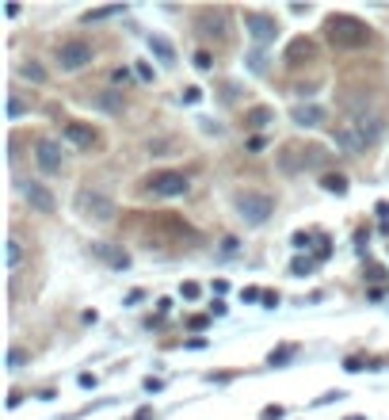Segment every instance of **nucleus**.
I'll list each match as a JSON object with an SVG mask.
<instances>
[{
    "instance_id": "f257e3e1",
    "label": "nucleus",
    "mask_w": 389,
    "mask_h": 420,
    "mask_svg": "<svg viewBox=\"0 0 389 420\" xmlns=\"http://www.w3.org/2000/svg\"><path fill=\"white\" fill-rule=\"evenodd\" d=\"M325 31H328V42L340 50H363L366 42H370V27L363 24V19L355 16H328L325 19Z\"/></svg>"
},
{
    "instance_id": "f03ea898",
    "label": "nucleus",
    "mask_w": 389,
    "mask_h": 420,
    "mask_svg": "<svg viewBox=\"0 0 389 420\" xmlns=\"http://www.w3.org/2000/svg\"><path fill=\"white\" fill-rule=\"evenodd\" d=\"M237 214L248 226H263L275 214V199L268 191H241L237 195Z\"/></svg>"
},
{
    "instance_id": "7ed1b4c3",
    "label": "nucleus",
    "mask_w": 389,
    "mask_h": 420,
    "mask_svg": "<svg viewBox=\"0 0 389 420\" xmlns=\"http://www.w3.org/2000/svg\"><path fill=\"white\" fill-rule=\"evenodd\" d=\"M76 210L88 218V222H111L115 218V199L103 195V191H92V187H84V191H76Z\"/></svg>"
},
{
    "instance_id": "20e7f679",
    "label": "nucleus",
    "mask_w": 389,
    "mask_h": 420,
    "mask_svg": "<svg viewBox=\"0 0 389 420\" xmlns=\"http://www.w3.org/2000/svg\"><path fill=\"white\" fill-rule=\"evenodd\" d=\"M88 61H92V42H84V39H65L61 46H58V65H61V73H76V69H84Z\"/></svg>"
},
{
    "instance_id": "39448f33",
    "label": "nucleus",
    "mask_w": 389,
    "mask_h": 420,
    "mask_svg": "<svg viewBox=\"0 0 389 420\" xmlns=\"http://www.w3.org/2000/svg\"><path fill=\"white\" fill-rule=\"evenodd\" d=\"M244 31L252 35V42L268 46V42L279 39V19H275L271 12H244Z\"/></svg>"
},
{
    "instance_id": "423d86ee",
    "label": "nucleus",
    "mask_w": 389,
    "mask_h": 420,
    "mask_svg": "<svg viewBox=\"0 0 389 420\" xmlns=\"http://www.w3.org/2000/svg\"><path fill=\"white\" fill-rule=\"evenodd\" d=\"M146 191L157 195V199L187 195V176H183V172H153L149 180H146Z\"/></svg>"
},
{
    "instance_id": "0eeeda50",
    "label": "nucleus",
    "mask_w": 389,
    "mask_h": 420,
    "mask_svg": "<svg viewBox=\"0 0 389 420\" xmlns=\"http://www.w3.org/2000/svg\"><path fill=\"white\" fill-rule=\"evenodd\" d=\"M35 161H39V169L42 172H61V164H65V153H61V146L54 138H39L35 141Z\"/></svg>"
},
{
    "instance_id": "6e6552de",
    "label": "nucleus",
    "mask_w": 389,
    "mask_h": 420,
    "mask_svg": "<svg viewBox=\"0 0 389 420\" xmlns=\"http://www.w3.org/2000/svg\"><path fill=\"white\" fill-rule=\"evenodd\" d=\"M348 123H351V126H355V130H359V134H363V141H366V146H374V141L382 138V130H385V119L378 115V111H363V115H351Z\"/></svg>"
},
{
    "instance_id": "1a4fd4ad",
    "label": "nucleus",
    "mask_w": 389,
    "mask_h": 420,
    "mask_svg": "<svg viewBox=\"0 0 389 420\" xmlns=\"http://www.w3.org/2000/svg\"><path fill=\"white\" fill-rule=\"evenodd\" d=\"M24 199L31 203V210H39V214H54V210H58V199L50 195V187L46 184H24Z\"/></svg>"
},
{
    "instance_id": "9d476101",
    "label": "nucleus",
    "mask_w": 389,
    "mask_h": 420,
    "mask_svg": "<svg viewBox=\"0 0 389 420\" xmlns=\"http://www.w3.org/2000/svg\"><path fill=\"white\" fill-rule=\"evenodd\" d=\"M332 138H336V146L348 153V157H359V153L366 149V141H363V134L355 130L351 123H340L336 130H332Z\"/></svg>"
},
{
    "instance_id": "9b49d317",
    "label": "nucleus",
    "mask_w": 389,
    "mask_h": 420,
    "mask_svg": "<svg viewBox=\"0 0 389 420\" xmlns=\"http://www.w3.org/2000/svg\"><path fill=\"white\" fill-rule=\"evenodd\" d=\"M65 141L76 146V149H92L96 141H99V134L88 123H65Z\"/></svg>"
},
{
    "instance_id": "f8f14e48",
    "label": "nucleus",
    "mask_w": 389,
    "mask_h": 420,
    "mask_svg": "<svg viewBox=\"0 0 389 420\" xmlns=\"http://www.w3.org/2000/svg\"><path fill=\"white\" fill-rule=\"evenodd\" d=\"M92 252H96L103 264H111V268H118V271L130 268V256H126V252L115 249V245H107V241H92Z\"/></svg>"
},
{
    "instance_id": "ddd939ff",
    "label": "nucleus",
    "mask_w": 389,
    "mask_h": 420,
    "mask_svg": "<svg viewBox=\"0 0 389 420\" xmlns=\"http://www.w3.org/2000/svg\"><path fill=\"white\" fill-rule=\"evenodd\" d=\"M291 119H294L298 126H320L328 115H325V107H317V104H298L294 111H291Z\"/></svg>"
},
{
    "instance_id": "4468645a",
    "label": "nucleus",
    "mask_w": 389,
    "mask_h": 420,
    "mask_svg": "<svg viewBox=\"0 0 389 420\" xmlns=\"http://www.w3.org/2000/svg\"><path fill=\"white\" fill-rule=\"evenodd\" d=\"M198 31L221 42V39H226V12H203V16H198Z\"/></svg>"
},
{
    "instance_id": "2eb2a0df",
    "label": "nucleus",
    "mask_w": 389,
    "mask_h": 420,
    "mask_svg": "<svg viewBox=\"0 0 389 420\" xmlns=\"http://www.w3.org/2000/svg\"><path fill=\"white\" fill-rule=\"evenodd\" d=\"M317 46L309 39H294L291 46H286V65H302V61H313Z\"/></svg>"
},
{
    "instance_id": "dca6fc26",
    "label": "nucleus",
    "mask_w": 389,
    "mask_h": 420,
    "mask_svg": "<svg viewBox=\"0 0 389 420\" xmlns=\"http://www.w3.org/2000/svg\"><path fill=\"white\" fill-rule=\"evenodd\" d=\"M96 107H99V111H107V115H122V111H126V99H122V92H111V88H107V92L96 96Z\"/></svg>"
},
{
    "instance_id": "f3484780",
    "label": "nucleus",
    "mask_w": 389,
    "mask_h": 420,
    "mask_svg": "<svg viewBox=\"0 0 389 420\" xmlns=\"http://www.w3.org/2000/svg\"><path fill=\"white\" fill-rule=\"evenodd\" d=\"M149 50L157 54V58H161L164 65H172V61H176V50H172V42H168V39H161V35H149Z\"/></svg>"
},
{
    "instance_id": "a211bd4d",
    "label": "nucleus",
    "mask_w": 389,
    "mask_h": 420,
    "mask_svg": "<svg viewBox=\"0 0 389 420\" xmlns=\"http://www.w3.org/2000/svg\"><path fill=\"white\" fill-rule=\"evenodd\" d=\"M320 187H325L328 195H348V176L328 172V176H320Z\"/></svg>"
},
{
    "instance_id": "6ab92c4d",
    "label": "nucleus",
    "mask_w": 389,
    "mask_h": 420,
    "mask_svg": "<svg viewBox=\"0 0 389 420\" xmlns=\"http://www.w3.org/2000/svg\"><path fill=\"white\" fill-rule=\"evenodd\" d=\"M271 119H275V111H271V107H252V111L244 115V123H248L252 130H263V126L271 123Z\"/></svg>"
},
{
    "instance_id": "aec40b11",
    "label": "nucleus",
    "mask_w": 389,
    "mask_h": 420,
    "mask_svg": "<svg viewBox=\"0 0 389 420\" xmlns=\"http://www.w3.org/2000/svg\"><path fill=\"white\" fill-rule=\"evenodd\" d=\"M4 264H8V271H16L24 264V245L16 237H8V245H4Z\"/></svg>"
},
{
    "instance_id": "412c9836",
    "label": "nucleus",
    "mask_w": 389,
    "mask_h": 420,
    "mask_svg": "<svg viewBox=\"0 0 389 420\" xmlns=\"http://www.w3.org/2000/svg\"><path fill=\"white\" fill-rule=\"evenodd\" d=\"M19 76H24V81H35V84H42V81H46V69H42L39 61H24V65H19Z\"/></svg>"
},
{
    "instance_id": "4be33fe9",
    "label": "nucleus",
    "mask_w": 389,
    "mask_h": 420,
    "mask_svg": "<svg viewBox=\"0 0 389 420\" xmlns=\"http://www.w3.org/2000/svg\"><path fill=\"white\" fill-rule=\"evenodd\" d=\"M27 359H31V356H27L24 348H12V351H8V371H12V374H19V371L27 367Z\"/></svg>"
},
{
    "instance_id": "5701e85b",
    "label": "nucleus",
    "mask_w": 389,
    "mask_h": 420,
    "mask_svg": "<svg viewBox=\"0 0 389 420\" xmlns=\"http://www.w3.org/2000/svg\"><path fill=\"white\" fill-rule=\"evenodd\" d=\"M294 344H286V348H279V351H271V356H268V363H271V367H283V363H291L294 359Z\"/></svg>"
},
{
    "instance_id": "b1692460",
    "label": "nucleus",
    "mask_w": 389,
    "mask_h": 420,
    "mask_svg": "<svg viewBox=\"0 0 389 420\" xmlns=\"http://www.w3.org/2000/svg\"><path fill=\"white\" fill-rule=\"evenodd\" d=\"M122 8H96V12H84V24H99V19H111V16H118Z\"/></svg>"
},
{
    "instance_id": "393cba45",
    "label": "nucleus",
    "mask_w": 389,
    "mask_h": 420,
    "mask_svg": "<svg viewBox=\"0 0 389 420\" xmlns=\"http://www.w3.org/2000/svg\"><path fill=\"white\" fill-rule=\"evenodd\" d=\"M291 271H294V275H309V271H313V260H309V256L302 260V256H298V260L291 264Z\"/></svg>"
},
{
    "instance_id": "a878e982",
    "label": "nucleus",
    "mask_w": 389,
    "mask_h": 420,
    "mask_svg": "<svg viewBox=\"0 0 389 420\" xmlns=\"http://www.w3.org/2000/svg\"><path fill=\"white\" fill-rule=\"evenodd\" d=\"M24 115V99L19 96H8V119H19Z\"/></svg>"
},
{
    "instance_id": "bb28decb",
    "label": "nucleus",
    "mask_w": 389,
    "mask_h": 420,
    "mask_svg": "<svg viewBox=\"0 0 389 420\" xmlns=\"http://www.w3.org/2000/svg\"><path fill=\"white\" fill-rule=\"evenodd\" d=\"M210 65H214V61H210V54H206V50H198V54H195V69H203V73H206Z\"/></svg>"
},
{
    "instance_id": "cd10ccee",
    "label": "nucleus",
    "mask_w": 389,
    "mask_h": 420,
    "mask_svg": "<svg viewBox=\"0 0 389 420\" xmlns=\"http://www.w3.org/2000/svg\"><path fill=\"white\" fill-rule=\"evenodd\" d=\"M180 294L187 298V302H195V298H198V283H183V286H180Z\"/></svg>"
},
{
    "instance_id": "c85d7f7f",
    "label": "nucleus",
    "mask_w": 389,
    "mask_h": 420,
    "mask_svg": "<svg viewBox=\"0 0 389 420\" xmlns=\"http://www.w3.org/2000/svg\"><path fill=\"white\" fill-rule=\"evenodd\" d=\"M279 416H283V405H268V409L260 413V420H279Z\"/></svg>"
},
{
    "instance_id": "c756f323",
    "label": "nucleus",
    "mask_w": 389,
    "mask_h": 420,
    "mask_svg": "<svg viewBox=\"0 0 389 420\" xmlns=\"http://www.w3.org/2000/svg\"><path fill=\"white\" fill-rule=\"evenodd\" d=\"M244 302H263V291H256V286H248V291H244Z\"/></svg>"
},
{
    "instance_id": "7c9ffc66",
    "label": "nucleus",
    "mask_w": 389,
    "mask_h": 420,
    "mask_svg": "<svg viewBox=\"0 0 389 420\" xmlns=\"http://www.w3.org/2000/svg\"><path fill=\"white\" fill-rule=\"evenodd\" d=\"M263 306L275 309V306H279V294H275V291H263Z\"/></svg>"
},
{
    "instance_id": "2f4dec72",
    "label": "nucleus",
    "mask_w": 389,
    "mask_h": 420,
    "mask_svg": "<svg viewBox=\"0 0 389 420\" xmlns=\"http://www.w3.org/2000/svg\"><path fill=\"white\" fill-rule=\"evenodd\" d=\"M221 252H226V256H233V252H237V241L226 237V241H221Z\"/></svg>"
},
{
    "instance_id": "473e14b6",
    "label": "nucleus",
    "mask_w": 389,
    "mask_h": 420,
    "mask_svg": "<svg viewBox=\"0 0 389 420\" xmlns=\"http://www.w3.org/2000/svg\"><path fill=\"white\" fill-rule=\"evenodd\" d=\"M198 96H203V88H187V92H183V99H187V104H195Z\"/></svg>"
},
{
    "instance_id": "72a5a7b5",
    "label": "nucleus",
    "mask_w": 389,
    "mask_h": 420,
    "mask_svg": "<svg viewBox=\"0 0 389 420\" xmlns=\"http://www.w3.org/2000/svg\"><path fill=\"white\" fill-rule=\"evenodd\" d=\"M294 249H309V237L305 234H294Z\"/></svg>"
},
{
    "instance_id": "f704fd0d",
    "label": "nucleus",
    "mask_w": 389,
    "mask_h": 420,
    "mask_svg": "<svg viewBox=\"0 0 389 420\" xmlns=\"http://www.w3.org/2000/svg\"><path fill=\"white\" fill-rule=\"evenodd\" d=\"M134 420H153V409H149V405H146V409H138Z\"/></svg>"
},
{
    "instance_id": "c9c22d12",
    "label": "nucleus",
    "mask_w": 389,
    "mask_h": 420,
    "mask_svg": "<svg viewBox=\"0 0 389 420\" xmlns=\"http://www.w3.org/2000/svg\"><path fill=\"white\" fill-rule=\"evenodd\" d=\"M348 420H363V416H348Z\"/></svg>"
}]
</instances>
